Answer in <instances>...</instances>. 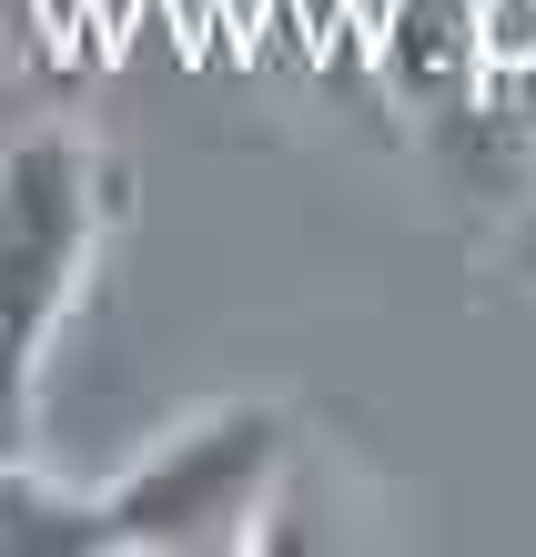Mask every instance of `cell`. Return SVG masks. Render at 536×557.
<instances>
[{"mask_svg": "<svg viewBox=\"0 0 536 557\" xmlns=\"http://www.w3.org/2000/svg\"><path fill=\"white\" fill-rule=\"evenodd\" d=\"M516 253H526V274H536V213H526V234H516Z\"/></svg>", "mask_w": 536, "mask_h": 557, "instance_id": "cell-3", "label": "cell"}, {"mask_svg": "<svg viewBox=\"0 0 536 557\" xmlns=\"http://www.w3.org/2000/svg\"><path fill=\"white\" fill-rule=\"evenodd\" d=\"M112 193H102V152L72 122H30L0 143V436L30 406L41 345L61 335V314L82 305L91 274V234H102Z\"/></svg>", "mask_w": 536, "mask_h": 557, "instance_id": "cell-1", "label": "cell"}, {"mask_svg": "<svg viewBox=\"0 0 536 557\" xmlns=\"http://www.w3.org/2000/svg\"><path fill=\"white\" fill-rule=\"evenodd\" d=\"M284 467V416L274 406H213L183 436H162L152 467H132L102 497V547H213L244 537L263 507V476Z\"/></svg>", "mask_w": 536, "mask_h": 557, "instance_id": "cell-2", "label": "cell"}]
</instances>
